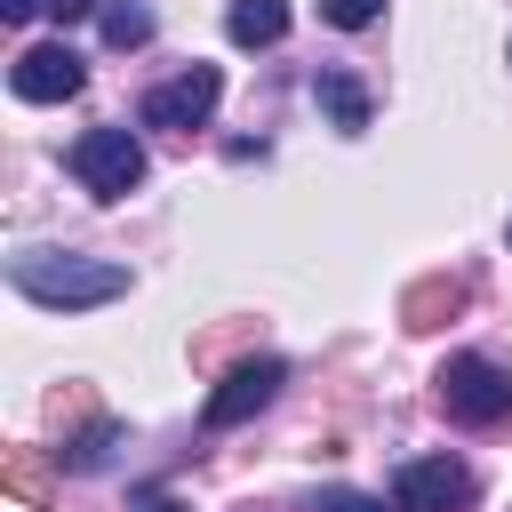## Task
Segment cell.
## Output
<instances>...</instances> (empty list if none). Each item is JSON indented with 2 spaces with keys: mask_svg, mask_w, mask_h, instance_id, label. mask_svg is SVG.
Wrapping results in <instances>:
<instances>
[{
  "mask_svg": "<svg viewBox=\"0 0 512 512\" xmlns=\"http://www.w3.org/2000/svg\"><path fill=\"white\" fill-rule=\"evenodd\" d=\"M8 280H16V296L48 304V312H88V304L128 296V264H112V256H64V248L8 256Z\"/></svg>",
  "mask_w": 512,
  "mask_h": 512,
  "instance_id": "6da1fadb",
  "label": "cell"
},
{
  "mask_svg": "<svg viewBox=\"0 0 512 512\" xmlns=\"http://www.w3.org/2000/svg\"><path fill=\"white\" fill-rule=\"evenodd\" d=\"M432 400H440L448 424L488 432V424L512 416V368H496V360H480V352H448L440 376H432Z\"/></svg>",
  "mask_w": 512,
  "mask_h": 512,
  "instance_id": "7a4b0ae2",
  "label": "cell"
},
{
  "mask_svg": "<svg viewBox=\"0 0 512 512\" xmlns=\"http://www.w3.org/2000/svg\"><path fill=\"white\" fill-rule=\"evenodd\" d=\"M72 176H80L96 200H128V192L144 184V144H136V128H88V136L72 144Z\"/></svg>",
  "mask_w": 512,
  "mask_h": 512,
  "instance_id": "3957f363",
  "label": "cell"
},
{
  "mask_svg": "<svg viewBox=\"0 0 512 512\" xmlns=\"http://www.w3.org/2000/svg\"><path fill=\"white\" fill-rule=\"evenodd\" d=\"M480 480L464 456H416L392 472V512H472Z\"/></svg>",
  "mask_w": 512,
  "mask_h": 512,
  "instance_id": "277c9868",
  "label": "cell"
},
{
  "mask_svg": "<svg viewBox=\"0 0 512 512\" xmlns=\"http://www.w3.org/2000/svg\"><path fill=\"white\" fill-rule=\"evenodd\" d=\"M216 96H224V72L216 64H184L176 80H160L152 96H144V128H208V112H216Z\"/></svg>",
  "mask_w": 512,
  "mask_h": 512,
  "instance_id": "5b68a950",
  "label": "cell"
},
{
  "mask_svg": "<svg viewBox=\"0 0 512 512\" xmlns=\"http://www.w3.org/2000/svg\"><path fill=\"white\" fill-rule=\"evenodd\" d=\"M280 384H288V360H272V352H264V360H240V368L208 392L200 424H208V432H232V424H248L256 408H272V392H280Z\"/></svg>",
  "mask_w": 512,
  "mask_h": 512,
  "instance_id": "8992f818",
  "label": "cell"
},
{
  "mask_svg": "<svg viewBox=\"0 0 512 512\" xmlns=\"http://www.w3.org/2000/svg\"><path fill=\"white\" fill-rule=\"evenodd\" d=\"M80 56L64 48V40H40V48H24L16 64H8V88L24 96V104H64V96H80Z\"/></svg>",
  "mask_w": 512,
  "mask_h": 512,
  "instance_id": "52a82bcc",
  "label": "cell"
},
{
  "mask_svg": "<svg viewBox=\"0 0 512 512\" xmlns=\"http://www.w3.org/2000/svg\"><path fill=\"white\" fill-rule=\"evenodd\" d=\"M312 104H320L344 136H360V128H368V88H360L352 72H336V64H328V72H312Z\"/></svg>",
  "mask_w": 512,
  "mask_h": 512,
  "instance_id": "ba28073f",
  "label": "cell"
},
{
  "mask_svg": "<svg viewBox=\"0 0 512 512\" xmlns=\"http://www.w3.org/2000/svg\"><path fill=\"white\" fill-rule=\"evenodd\" d=\"M224 32H232V48H272V40H288V0H232Z\"/></svg>",
  "mask_w": 512,
  "mask_h": 512,
  "instance_id": "9c48e42d",
  "label": "cell"
},
{
  "mask_svg": "<svg viewBox=\"0 0 512 512\" xmlns=\"http://www.w3.org/2000/svg\"><path fill=\"white\" fill-rule=\"evenodd\" d=\"M104 40H112V48H144V40H152V8H144V0H112V8H104Z\"/></svg>",
  "mask_w": 512,
  "mask_h": 512,
  "instance_id": "30bf717a",
  "label": "cell"
},
{
  "mask_svg": "<svg viewBox=\"0 0 512 512\" xmlns=\"http://www.w3.org/2000/svg\"><path fill=\"white\" fill-rule=\"evenodd\" d=\"M112 448H120V424H88V432L64 448V472H104V464H112Z\"/></svg>",
  "mask_w": 512,
  "mask_h": 512,
  "instance_id": "8fae6325",
  "label": "cell"
},
{
  "mask_svg": "<svg viewBox=\"0 0 512 512\" xmlns=\"http://www.w3.org/2000/svg\"><path fill=\"white\" fill-rule=\"evenodd\" d=\"M456 304H464V288H456V280H424V288L408 296V328H440L432 312H456Z\"/></svg>",
  "mask_w": 512,
  "mask_h": 512,
  "instance_id": "7c38bea8",
  "label": "cell"
},
{
  "mask_svg": "<svg viewBox=\"0 0 512 512\" xmlns=\"http://www.w3.org/2000/svg\"><path fill=\"white\" fill-rule=\"evenodd\" d=\"M8 488H16L24 504L48 496V464H40V448H8Z\"/></svg>",
  "mask_w": 512,
  "mask_h": 512,
  "instance_id": "4fadbf2b",
  "label": "cell"
},
{
  "mask_svg": "<svg viewBox=\"0 0 512 512\" xmlns=\"http://www.w3.org/2000/svg\"><path fill=\"white\" fill-rule=\"evenodd\" d=\"M320 16H328L336 32H368V24L384 16V0H320Z\"/></svg>",
  "mask_w": 512,
  "mask_h": 512,
  "instance_id": "5bb4252c",
  "label": "cell"
},
{
  "mask_svg": "<svg viewBox=\"0 0 512 512\" xmlns=\"http://www.w3.org/2000/svg\"><path fill=\"white\" fill-rule=\"evenodd\" d=\"M320 512H384V504L360 496V488H320Z\"/></svg>",
  "mask_w": 512,
  "mask_h": 512,
  "instance_id": "9a60e30c",
  "label": "cell"
},
{
  "mask_svg": "<svg viewBox=\"0 0 512 512\" xmlns=\"http://www.w3.org/2000/svg\"><path fill=\"white\" fill-rule=\"evenodd\" d=\"M128 512H192V504H184V496H168V488H136V496H128Z\"/></svg>",
  "mask_w": 512,
  "mask_h": 512,
  "instance_id": "2e32d148",
  "label": "cell"
},
{
  "mask_svg": "<svg viewBox=\"0 0 512 512\" xmlns=\"http://www.w3.org/2000/svg\"><path fill=\"white\" fill-rule=\"evenodd\" d=\"M40 8H48V16H56V24H80V16H96V8H104V0H40Z\"/></svg>",
  "mask_w": 512,
  "mask_h": 512,
  "instance_id": "e0dca14e",
  "label": "cell"
},
{
  "mask_svg": "<svg viewBox=\"0 0 512 512\" xmlns=\"http://www.w3.org/2000/svg\"><path fill=\"white\" fill-rule=\"evenodd\" d=\"M32 8H40V0H0V16H8V24H24Z\"/></svg>",
  "mask_w": 512,
  "mask_h": 512,
  "instance_id": "ac0fdd59",
  "label": "cell"
},
{
  "mask_svg": "<svg viewBox=\"0 0 512 512\" xmlns=\"http://www.w3.org/2000/svg\"><path fill=\"white\" fill-rule=\"evenodd\" d=\"M504 240H512V232H504Z\"/></svg>",
  "mask_w": 512,
  "mask_h": 512,
  "instance_id": "d6986e66",
  "label": "cell"
}]
</instances>
